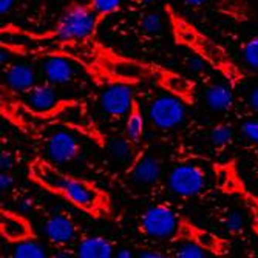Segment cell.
<instances>
[{
	"mask_svg": "<svg viewBox=\"0 0 258 258\" xmlns=\"http://www.w3.org/2000/svg\"><path fill=\"white\" fill-rule=\"evenodd\" d=\"M42 73L43 78L54 85H72L79 82L81 65L75 60L62 56H46L42 57Z\"/></svg>",
	"mask_w": 258,
	"mask_h": 258,
	"instance_id": "14",
	"label": "cell"
},
{
	"mask_svg": "<svg viewBox=\"0 0 258 258\" xmlns=\"http://www.w3.org/2000/svg\"><path fill=\"white\" fill-rule=\"evenodd\" d=\"M118 255L119 258H122V256H127V258H130V256H133V253H132V250H127V249H121V250H118Z\"/></svg>",
	"mask_w": 258,
	"mask_h": 258,
	"instance_id": "36",
	"label": "cell"
},
{
	"mask_svg": "<svg viewBox=\"0 0 258 258\" xmlns=\"http://www.w3.org/2000/svg\"><path fill=\"white\" fill-rule=\"evenodd\" d=\"M0 33H2V36L7 34L10 37H20L22 40H31V42H60V40H76V39L96 36L98 27L88 4L75 2L72 5H68V8H65V11L60 14V17L51 28L42 33L20 28L17 25H13V23L2 27Z\"/></svg>",
	"mask_w": 258,
	"mask_h": 258,
	"instance_id": "4",
	"label": "cell"
},
{
	"mask_svg": "<svg viewBox=\"0 0 258 258\" xmlns=\"http://www.w3.org/2000/svg\"><path fill=\"white\" fill-rule=\"evenodd\" d=\"M130 178L139 185H155L162 175V162L156 156L138 155L130 164Z\"/></svg>",
	"mask_w": 258,
	"mask_h": 258,
	"instance_id": "17",
	"label": "cell"
},
{
	"mask_svg": "<svg viewBox=\"0 0 258 258\" xmlns=\"http://www.w3.org/2000/svg\"><path fill=\"white\" fill-rule=\"evenodd\" d=\"M0 237L10 244H17L28 240H37L33 221L22 212L0 207Z\"/></svg>",
	"mask_w": 258,
	"mask_h": 258,
	"instance_id": "11",
	"label": "cell"
},
{
	"mask_svg": "<svg viewBox=\"0 0 258 258\" xmlns=\"http://www.w3.org/2000/svg\"><path fill=\"white\" fill-rule=\"evenodd\" d=\"M215 170V179L218 189L224 194L235 195L243 200L244 207L247 210L250 230L255 233L258 238V195L252 194L247 185L244 184L235 159H229L226 162H218L214 166Z\"/></svg>",
	"mask_w": 258,
	"mask_h": 258,
	"instance_id": "5",
	"label": "cell"
},
{
	"mask_svg": "<svg viewBox=\"0 0 258 258\" xmlns=\"http://www.w3.org/2000/svg\"><path fill=\"white\" fill-rule=\"evenodd\" d=\"M184 4L187 5H194V7H198V5H203L204 2H207V0H182Z\"/></svg>",
	"mask_w": 258,
	"mask_h": 258,
	"instance_id": "35",
	"label": "cell"
},
{
	"mask_svg": "<svg viewBox=\"0 0 258 258\" xmlns=\"http://www.w3.org/2000/svg\"><path fill=\"white\" fill-rule=\"evenodd\" d=\"M206 101L215 111H229L235 104L233 88L227 82H210L206 87Z\"/></svg>",
	"mask_w": 258,
	"mask_h": 258,
	"instance_id": "19",
	"label": "cell"
},
{
	"mask_svg": "<svg viewBox=\"0 0 258 258\" xmlns=\"http://www.w3.org/2000/svg\"><path fill=\"white\" fill-rule=\"evenodd\" d=\"M164 14H166L172 39L178 46L201 59L210 70L217 72L233 90L243 87L246 81V72L220 42L200 30L195 23H192L170 4L164 5Z\"/></svg>",
	"mask_w": 258,
	"mask_h": 258,
	"instance_id": "3",
	"label": "cell"
},
{
	"mask_svg": "<svg viewBox=\"0 0 258 258\" xmlns=\"http://www.w3.org/2000/svg\"><path fill=\"white\" fill-rule=\"evenodd\" d=\"M25 96H27V104L39 116L50 113L60 102L57 96V85L48 82L46 79L42 82H37L31 90L25 93Z\"/></svg>",
	"mask_w": 258,
	"mask_h": 258,
	"instance_id": "15",
	"label": "cell"
},
{
	"mask_svg": "<svg viewBox=\"0 0 258 258\" xmlns=\"http://www.w3.org/2000/svg\"><path fill=\"white\" fill-rule=\"evenodd\" d=\"M178 241L195 243L206 253L214 255V256H227L232 252V243L229 238L197 224L185 215H181L178 232L175 238L172 240V243H178Z\"/></svg>",
	"mask_w": 258,
	"mask_h": 258,
	"instance_id": "6",
	"label": "cell"
},
{
	"mask_svg": "<svg viewBox=\"0 0 258 258\" xmlns=\"http://www.w3.org/2000/svg\"><path fill=\"white\" fill-rule=\"evenodd\" d=\"M13 256L16 258H45V249L37 243V240H28L17 244H13Z\"/></svg>",
	"mask_w": 258,
	"mask_h": 258,
	"instance_id": "25",
	"label": "cell"
},
{
	"mask_svg": "<svg viewBox=\"0 0 258 258\" xmlns=\"http://www.w3.org/2000/svg\"><path fill=\"white\" fill-rule=\"evenodd\" d=\"M209 139L214 150L224 152L233 143V127L229 122H220L212 127V130L209 133Z\"/></svg>",
	"mask_w": 258,
	"mask_h": 258,
	"instance_id": "23",
	"label": "cell"
},
{
	"mask_svg": "<svg viewBox=\"0 0 258 258\" xmlns=\"http://www.w3.org/2000/svg\"><path fill=\"white\" fill-rule=\"evenodd\" d=\"M169 189L181 198L198 197L207 184V172L197 162H187L176 166L169 173Z\"/></svg>",
	"mask_w": 258,
	"mask_h": 258,
	"instance_id": "9",
	"label": "cell"
},
{
	"mask_svg": "<svg viewBox=\"0 0 258 258\" xmlns=\"http://www.w3.org/2000/svg\"><path fill=\"white\" fill-rule=\"evenodd\" d=\"M246 105H247V108H249L252 113H256V114H258V85L253 87V88L249 91Z\"/></svg>",
	"mask_w": 258,
	"mask_h": 258,
	"instance_id": "31",
	"label": "cell"
},
{
	"mask_svg": "<svg viewBox=\"0 0 258 258\" xmlns=\"http://www.w3.org/2000/svg\"><path fill=\"white\" fill-rule=\"evenodd\" d=\"M0 46L10 51V54L17 56L68 57L79 63L82 72H85L98 85L107 87L111 84H128L135 87L150 82L162 91L179 98L187 105H194L197 102L198 88L194 79L161 63L125 56L102 43L98 39V34L60 42H2Z\"/></svg>",
	"mask_w": 258,
	"mask_h": 258,
	"instance_id": "1",
	"label": "cell"
},
{
	"mask_svg": "<svg viewBox=\"0 0 258 258\" xmlns=\"http://www.w3.org/2000/svg\"><path fill=\"white\" fill-rule=\"evenodd\" d=\"M136 146L130 138H127L125 135L122 138H114L108 143V152L111 156H114L118 161L122 162H128L132 164L136 158H138V152H136Z\"/></svg>",
	"mask_w": 258,
	"mask_h": 258,
	"instance_id": "21",
	"label": "cell"
},
{
	"mask_svg": "<svg viewBox=\"0 0 258 258\" xmlns=\"http://www.w3.org/2000/svg\"><path fill=\"white\" fill-rule=\"evenodd\" d=\"M218 215H220V226L227 233H230V235H240V233H243L244 221H243V217L240 215L238 210L226 207Z\"/></svg>",
	"mask_w": 258,
	"mask_h": 258,
	"instance_id": "24",
	"label": "cell"
},
{
	"mask_svg": "<svg viewBox=\"0 0 258 258\" xmlns=\"http://www.w3.org/2000/svg\"><path fill=\"white\" fill-rule=\"evenodd\" d=\"M176 244L178 246L173 249V255L178 256V258H203V256L207 255L195 243H190V241H178Z\"/></svg>",
	"mask_w": 258,
	"mask_h": 258,
	"instance_id": "28",
	"label": "cell"
},
{
	"mask_svg": "<svg viewBox=\"0 0 258 258\" xmlns=\"http://www.w3.org/2000/svg\"><path fill=\"white\" fill-rule=\"evenodd\" d=\"M185 105H187L185 102L170 95V93L159 95L150 102L149 118L156 128L172 130L184 122L187 114Z\"/></svg>",
	"mask_w": 258,
	"mask_h": 258,
	"instance_id": "10",
	"label": "cell"
},
{
	"mask_svg": "<svg viewBox=\"0 0 258 258\" xmlns=\"http://www.w3.org/2000/svg\"><path fill=\"white\" fill-rule=\"evenodd\" d=\"M135 2H138V4H141V5H146V4L155 2V0H135Z\"/></svg>",
	"mask_w": 258,
	"mask_h": 258,
	"instance_id": "37",
	"label": "cell"
},
{
	"mask_svg": "<svg viewBox=\"0 0 258 258\" xmlns=\"http://www.w3.org/2000/svg\"><path fill=\"white\" fill-rule=\"evenodd\" d=\"M181 214L167 203H159L144 210L139 218V232L153 240L172 241L178 232Z\"/></svg>",
	"mask_w": 258,
	"mask_h": 258,
	"instance_id": "7",
	"label": "cell"
},
{
	"mask_svg": "<svg viewBox=\"0 0 258 258\" xmlns=\"http://www.w3.org/2000/svg\"><path fill=\"white\" fill-rule=\"evenodd\" d=\"M141 256H150V258H161L164 256L162 253H159L158 250H143L141 252Z\"/></svg>",
	"mask_w": 258,
	"mask_h": 258,
	"instance_id": "34",
	"label": "cell"
},
{
	"mask_svg": "<svg viewBox=\"0 0 258 258\" xmlns=\"http://www.w3.org/2000/svg\"><path fill=\"white\" fill-rule=\"evenodd\" d=\"M241 132L252 143L258 144V121H247L241 125Z\"/></svg>",
	"mask_w": 258,
	"mask_h": 258,
	"instance_id": "29",
	"label": "cell"
},
{
	"mask_svg": "<svg viewBox=\"0 0 258 258\" xmlns=\"http://www.w3.org/2000/svg\"><path fill=\"white\" fill-rule=\"evenodd\" d=\"M43 232L48 241L57 249H72L84 238L81 226L67 212L46 214L43 220Z\"/></svg>",
	"mask_w": 258,
	"mask_h": 258,
	"instance_id": "8",
	"label": "cell"
},
{
	"mask_svg": "<svg viewBox=\"0 0 258 258\" xmlns=\"http://www.w3.org/2000/svg\"><path fill=\"white\" fill-rule=\"evenodd\" d=\"M13 175H11V170H2V176H0V187H2V190H8L11 184H13Z\"/></svg>",
	"mask_w": 258,
	"mask_h": 258,
	"instance_id": "32",
	"label": "cell"
},
{
	"mask_svg": "<svg viewBox=\"0 0 258 258\" xmlns=\"http://www.w3.org/2000/svg\"><path fill=\"white\" fill-rule=\"evenodd\" d=\"M135 99L133 85L128 84H111L107 85L102 96H101V107L105 114L111 119H122L127 116L132 102Z\"/></svg>",
	"mask_w": 258,
	"mask_h": 258,
	"instance_id": "13",
	"label": "cell"
},
{
	"mask_svg": "<svg viewBox=\"0 0 258 258\" xmlns=\"http://www.w3.org/2000/svg\"><path fill=\"white\" fill-rule=\"evenodd\" d=\"M144 114L143 108H141L139 99L135 96L132 107L125 116V136L130 138L135 144H139L144 138Z\"/></svg>",
	"mask_w": 258,
	"mask_h": 258,
	"instance_id": "20",
	"label": "cell"
},
{
	"mask_svg": "<svg viewBox=\"0 0 258 258\" xmlns=\"http://www.w3.org/2000/svg\"><path fill=\"white\" fill-rule=\"evenodd\" d=\"M241 53L244 62L255 72H258V36L250 37L249 40L241 43Z\"/></svg>",
	"mask_w": 258,
	"mask_h": 258,
	"instance_id": "27",
	"label": "cell"
},
{
	"mask_svg": "<svg viewBox=\"0 0 258 258\" xmlns=\"http://www.w3.org/2000/svg\"><path fill=\"white\" fill-rule=\"evenodd\" d=\"M43 144L48 159L57 164L75 162L82 153V144L79 143V139L65 130L53 132L43 139Z\"/></svg>",
	"mask_w": 258,
	"mask_h": 258,
	"instance_id": "12",
	"label": "cell"
},
{
	"mask_svg": "<svg viewBox=\"0 0 258 258\" xmlns=\"http://www.w3.org/2000/svg\"><path fill=\"white\" fill-rule=\"evenodd\" d=\"M81 258H111L114 255V243L102 235L84 237L76 249Z\"/></svg>",
	"mask_w": 258,
	"mask_h": 258,
	"instance_id": "18",
	"label": "cell"
},
{
	"mask_svg": "<svg viewBox=\"0 0 258 258\" xmlns=\"http://www.w3.org/2000/svg\"><path fill=\"white\" fill-rule=\"evenodd\" d=\"M162 27H164L162 16L153 14V13L143 16V19H141V22H139V30L143 31L146 36H150V37L161 34Z\"/></svg>",
	"mask_w": 258,
	"mask_h": 258,
	"instance_id": "26",
	"label": "cell"
},
{
	"mask_svg": "<svg viewBox=\"0 0 258 258\" xmlns=\"http://www.w3.org/2000/svg\"><path fill=\"white\" fill-rule=\"evenodd\" d=\"M87 4L91 10L93 16H95L98 30L105 22V19L118 14L122 8V0H88Z\"/></svg>",
	"mask_w": 258,
	"mask_h": 258,
	"instance_id": "22",
	"label": "cell"
},
{
	"mask_svg": "<svg viewBox=\"0 0 258 258\" xmlns=\"http://www.w3.org/2000/svg\"><path fill=\"white\" fill-rule=\"evenodd\" d=\"M4 73H5L7 85L14 93H27L39 82L36 68L25 62L7 63L4 68Z\"/></svg>",
	"mask_w": 258,
	"mask_h": 258,
	"instance_id": "16",
	"label": "cell"
},
{
	"mask_svg": "<svg viewBox=\"0 0 258 258\" xmlns=\"http://www.w3.org/2000/svg\"><path fill=\"white\" fill-rule=\"evenodd\" d=\"M0 164H2V170H11L16 164V156L10 150H4L0 155Z\"/></svg>",
	"mask_w": 258,
	"mask_h": 258,
	"instance_id": "30",
	"label": "cell"
},
{
	"mask_svg": "<svg viewBox=\"0 0 258 258\" xmlns=\"http://www.w3.org/2000/svg\"><path fill=\"white\" fill-rule=\"evenodd\" d=\"M13 5H14V0H0V14L2 16L8 14L11 11Z\"/></svg>",
	"mask_w": 258,
	"mask_h": 258,
	"instance_id": "33",
	"label": "cell"
},
{
	"mask_svg": "<svg viewBox=\"0 0 258 258\" xmlns=\"http://www.w3.org/2000/svg\"><path fill=\"white\" fill-rule=\"evenodd\" d=\"M28 179L46 194L54 195L93 220H113L114 204L108 190L96 181L70 173L57 162L34 156L27 166Z\"/></svg>",
	"mask_w": 258,
	"mask_h": 258,
	"instance_id": "2",
	"label": "cell"
}]
</instances>
